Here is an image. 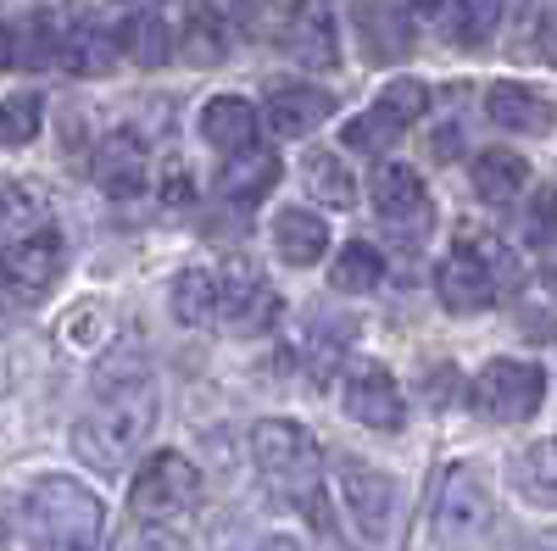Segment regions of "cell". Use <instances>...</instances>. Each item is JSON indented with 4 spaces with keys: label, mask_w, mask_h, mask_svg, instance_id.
Wrapping results in <instances>:
<instances>
[{
    "label": "cell",
    "mask_w": 557,
    "mask_h": 551,
    "mask_svg": "<svg viewBox=\"0 0 557 551\" xmlns=\"http://www.w3.org/2000/svg\"><path fill=\"white\" fill-rule=\"evenodd\" d=\"M151 424H157V390L146 379H123V385L101 390V401L73 424V451L89 468L123 474V463L146 446Z\"/></svg>",
    "instance_id": "1"
},
{
    "label": "cell",
    "mask_w": 557,
    "mask_h": 551,
    "mask_svg": "<svg viewBox=\"0 0 557 551\" xmlns=\"http://www.w3.org/2000/svg\"><path fill=\"white\" fill-rule=\"evenodd\" d=\"M101 524H107L101 496L67 474H45L23 496V529L34 551H96Z\"/></svg>",
    "instance_id": "2"
},
{
    "label": "cell",
    "mask_w": 557,
    "mask_h": 551,
    "mask_svg": "<svg viewBox=\"0 0 557 551\" xmlns=\"http://www.w3.org/2000/svg\"><path fill=\"white\" fill-rule=\"evenodd\" d=\"M519 285V256L507 251L496 235H462L451 256L435 267V296L446 312H485L496 296Z\"/></svg>",
    "instance_id": "3"
},
{
    "label": "cell",
    "mask_w": 557,
    "mask_h": 551,
    "mask_svg": "<svg viewBox=\"0 0 557 551\" xmlns=\"http://www.w3.org/2000/svg\"><path fill=\"white\" fill-rule=\"evenodd\" d=\"M251 463L262 474V485L273 496H285L290 508H312L318 513V479H323V451L312 440V429L290 424V418H262L251 429ZM323 524V513H318Z\"/></svg>",
    "instance_id": "4"
},
{
    "label": "cell",
    "mask_w": 557,
    "mask_h": 551,
    "mask_svg": "<svg viewBox=\"0 0 557 551\" xmlns=\"http://www.w3.org/2000/svg\"><path fill=\"white\" fill-rule=\"evenodd\" d=\"M491 524H496V501H491V485L474 463H451L435 485V501H430V535L441 551H480L491 540Z\"/></svg>",
    "instance_id": "5"
},
{
    "label": "cell",
    "mask_w": 557,
    "mask_h": 551,
    "mask_svg": "<svg viewBox=\"0 0 557 551\" xmlns=\"http://www.w3.org/2000/svg\"><path fill=\"white\" fill-rule=\"evenodd\" d=\"M196 501H201V474H196L190 456H178V451L146 456V468L128 485V508L146 524H173L184 513H196Z\"/></svg>",
    "instance_id": "6"
},
{
    "label": "cell",
    "mask_w": 557,
    "mask_h": 551,
    "mask_svg": "<svg viewBox=\"0 0 557 551\" xmlns=\"http://www.w3.org/2000/svg\"><path fill=\"white\" fill-rule=\"evenodd\" d=\"M474 412H485L491 424H530L541 401H546V374L541 362H519V356H496L480 367V379L469 385Z\"/></svg>",
    "instance_id": "7"
},
{
    "label": "cell",
    "mask_w": 557,
    "mask_h": 551,
    "mask_svg": "<svg viewBox=\"0 0 557 551\" xmlns=\"http://www.w3.org/2000/svg\"><path fill=\"white\" fill-rule=\"evenodd\" d=\"M424 112H430V84H424V78H391V84L380 89L374 112H362V117L346 123V146H351V151H385L396 134L412 128Z\"/></svg>",
    "instance_id": "8"
},
{
    "label": "cell",
    "mask_w": 557,
    "mask_h": 551,
    "mask_svg": "<svg viewBox=\"0 0 557 551\" xmlns=\"http://www.w3.org/2000/svg\"><path fill=\"white\" fill-rule=\"evenodd\" d=\"M62 262H67V246H62L57 228H34V235H23L7 256H0V279L12 285L17 301H39L62 279Z\"/></svg>",
    "instance_id": "9"
},
{
    "label": "cell",
    "mask_w": 557,
    "mask_h": 551,
    "mask_svg": "<svg viewBox=\"0 0 557 551\" xmlns=\"http://www.w3.org/2000/svg\"><path fill=\"white\" fill-rule=\"evenodd\" d=\"M341 501H346V513L357 518V529L368 540H385L391 535V518H396V479L380 474V468H368L357 463V456H341Z\"/></svg>",
    "instance_id": "10"
},
{
    "label": "cell",
    "mask_w": 557,
    "mask_h": 551,
    "mask_svg": "<svg viewBox=\"0 0 557 551\" xmlns=\"http://www.w3.org/2000/svg\"><path fill=\"white\" fill-rule=\"evenodd\" d=\"M285 51L312 73H330L341 62V17L330 0H296V12L285 23Z\"/></svg>",
    "instance_id": "11"
},
{
    "label": "cell",
    "mask_w": 557,
    "mask_h": 551,
    "mask_svg": "<svg viewBox=\"0 0 557 551\" xmlns=\"http://www.w3.org/2000/svg\"><path fill=\"white\" fill-rule=\"evenodd\" d=\"M341 401H346V412H351V418H357L362 429H380V435H396V429L407 424V401H401L396 379L385 374L380 362H362L357 374L346 379Z\"/></svg>",
    "instance_id": "12"
},
{
    "label": "cell",
    "mask_w": 557,
    "mask_h": 551,
    "mask_svg": "<svg viewBox=\"0 0 557 551\" xmlns=\"http://www.w3.org/2000/svg\"><path fill=\"white\" fill-rule=\"evenodd\" d=\"M218 312H223L235 329H262V324H273L278 296L268 290V279H262L251 262L235 256V262L218 267Z\"/></svg>",
    "instance_id": "13"
},
{
    "label": "cell",
    "mask_w": 557,
    "mask_h": 551,
    "mask_svg": "<svg viewBox=\"0 0 557 551\" xmlns=\"http://www.w3.org/2000/svg\"><path fill=\"white\" fill-rule=\"evenodd\" d=\"M351 28L362 39L368 62H401L412 51V23H407L401 7H391V0H357V7H351Z\"/></svg>",
    "instance_id": "14"
},
{
    "label": "cell",
    "mask_w": 557,
    "mask_h": 551,
    "mask_svg": "<svg viewBox=\"0 0 557 551\" xmlns=\"http://www.w3.org/2000/svg\"><path fill=\"white\" fill-rule=\"evenodd\" d=\"M273 184H278V156L268 146H246L218 167V196L235 206H257Z\"/></svg>",
    "instance_id": "15"
},
{
    "label": "cell",
    "mask_w": 557,
    "mask_h": 551,
    "mask_svg": "<svg viewBox=\"0 0 557 551\" xmlns=\"http://www.w3.org/2000/svg\"><path fill=\"white\" fill-rule=\"evenodd\" d=\"M335 112V101L323 96V89H312V84H278L273 96H268V128L273 134H285V140H301V134H312L323 117Z\"/></svg>",
    "instance_id": "16"
},
{
    "label": "cell",
    "mask_w": 557,
    "mask_h": 551,
    "mask_svg": "<svg viewBox=\"0 0 557 551\" xmlns=\"http://www.w3.org/2000/svg\"><path fill=\"white\" fill-rule=\"evenodd\" d=\"M96 184L117 201L139 196V184H146V146H139V134H107L96 151Z\"/></svg>",
    "instance_id": "17"
},
{
    "label": "cell",
    "mask_w": 557,
    "mask_h": 551,
    "mask_svg": "<svg viewBox=\"0 0 557 551\" xmlns=\"http://www.w3.org/2000/svg\"><path fill=\"white\" fill-rule=\"evenodd\" d=\"M273 246H278V262L285 267H312V262H323V251H330V223H323L318 212L285 206L273 217Z\"/></svg>",
    "instance_id": "18"
},
{
    "label": "cell",
    "mask_w": 557,
    "mask_h": 551,
    "mask_svg": "<svg viewBox=\"0 0 557 551\" xmlns=\"http://www.w3.org/2000/svg\"><path fill=\"white\" fill-rule=\"evenodd\" d=\"M485 112L507 134H546L552 128V101L541 96V89H530V84H491Z\"/></svg>",
    "instance_id": "19"
},
{
    "label": "cell",
    "mask_w": 557,
    "mask_h": 551,
    "mask_svg": "<svg viewBox=\"0 0 557 551\" xmlns=\"http://www.w3.org/2000/svg\"><path fill=\"white\" fill-rule=\"evenodd\" d=\"M117 57H123L117 34L101 28L96 17H84V23H73V28L62 34V67L78 73V78H101V73H112Z\"/></svg>",
    "instance_id": "20"
},
{
    "label": "cell",
    "mask_w": 557,
    "mask_h": 551,
    "mask_svg": "<svg viewBox=\"0 0 557 551\" xmlns=\"http://www.w3.org/2000/svg\"><path fill=\"white\" fill-rule=\"evenodd\" d=\"M374 206L391 223H424L430 217V190H424V178H418L407 162H385L374 173Z\"/></svg>",
    "instance_id": "21"
},
{
    "label": "cell",
    "mask_w": 557,
    "mask_h": 551,
    "mask_svg": "<svg viewBox=\"0 0 557 551\" xmlns=\"http://www.w3.org/2000/svg\"><path fill=\"white\" fill-rule=\"evenodd\" d=\"M201 140L218 146V151H228V156L257 146V107L246 96H212L201 107Z\"/></svg>",
    "instance_id": "22"
},
{
    "label": "cell",
    "mask_w": 557,
    "mask_h": 551,
    "mask_svg": "<svg viewBox=\"0 0 557 551\" xmlns=\"http://www.w3.org/2000/svg\"><path fill=\"white\" fill-rule=\"evenodd\" d=\"M530 184V162L519 151H480L474 156V196L491 201V206H507L519 201Z\"/></svg>",
    "instance_id": "23"
},
{
    "label": "cell",
    "mask_w": 557,
    "mask_h": 551,
    "mask_svg": "<svg viewBox=\"0 0 557 551\" xmlns=\"http://www.w3.org/2000/svg\"><path fill=\"white\" fill-rule=\"evenodd\" d=\"M301 184L323 206H351L357 201V178H351L346 156H335V151H307L301 156Z\"/></svg>",
    "instance_id": "24"
},
{
    "label": "cell",
    "mask_w": 557,
    "mask_h": 551,
    "mask_svg": "<svg viewBox=\"0 0 557 551\" xmlns=\"http://www.w3.org/2000/svg\"><path fill=\"white\" fill-rule=\"evenodd\" d=\"M507 474H513V485L524 490V501H535V508H557V435L535 440L530 451H519Z\"/></svg>",
    "instance_id": "25"
},
{
    "label": "cell",
    "mask_w": 557,
    "mask_h": 551,
    "mask_svg": "<svg viewBox=\"0 0 557 551\" xmlns=\"http://www.w3.org/2000/svg\"><path fill=\"white\" fill-rule=\"evenodd\" d=\"M168 301H173V317L184 329L212 324V312H218V273L212 267H184L173 279V290H168Z\"/></svg>",
    "instance_id": "26"
},
{
    "label": "cell",
    "mask_w": 557,
    "mask_h": 551,
    "mask_svg": "<svg viewBox=\"0 0 557 551\" xmlns=\"http://www.w3.org/2000/svg\"><path fill=\"white\" fill-rule=\"evenodd\" d=\"M117 45L139 62V67H162L173 57V28L162 12H134L123 28H117Z\"/></svg>",
    "instance_id": "27"
},
{
    "label": "cell",
    "mask_w": 557,
    "mask_h": 551,
    "mask_svg": "<svg viewBox=\"0 0 557 551\" xmlns=\"http://www.w3.org/2000/svg\"><path fill=\"white\" fill-rule=\"evenodd\" d=\"M380 273H385V256L368 246V240H351V246L335 256V267H330V285L346 290V296H368V290L380 285Z\"/></svg>",
    "instance_id": "28"
},
{
    "label": "cell",
    "mask_w": 557,
    "mask_h": 551,
    "mask_svg": "<svg viewBox=\"0 0 557 551\" xmlns=\"http://www.w3.org/2000/svg\"><path fill=\"white\" fill-rule=\"evenodd\" d=\"M178 51L190 57L196 67H207V62H223V57H228V23H223L218 12L196 7V12H190V23H184Z\"/></svg>",
    "instance_id": "29"
},
{
    "label": "cell",
    "mask_w": 557,
    "mask_h": 551,
    "mask_svg": "<svg viewBox=\"0 0 557 551\" xmlns=\"http://www.w3.org/2000/svg\"><path fill=\"white\" fill-rule=\"evenodd\" d=\"M12 45H17V62L23 67H45V62H62V28L51 12L28 17L23 28H12Z\"/></svg>",
    "instance_id": "30"
},
{
    "label": "cell",
    "mask_w": 557,
    "mask_h": 551,
    "mask_svg": "<svg viewBox=\"0 0 557 551\" xmlns=\"http://www.w3.org/2000/svg\"><path fill=\"white\" fill-rule=\"evenodd\" d=\"M507 0H451V39L457 45H485L502 28Z\"/></svg>",
    "instance_id": "31"
},
{
    "label": "cell",
    "mask_w": 557,
    "mask_h": 551,
    "mask_svg": "<svg viewBox=\"0 0 557 551\" xmlns=\"http://www.w3.org/2000/svg\"><path fill=\"white\" fill-rule=\"evenodd\" d=\"M45 123V96L34 89H17V96L0 101V146H28Z\"/></svg>",
    "instance_id": "32"
},
{
    "label": "cell",
    "mask_w": 557,
    "mask_h": 551,
    "mask_svg": "<svg viewBox=\"0 0 557 551\" xmlns=\"http://www.w3.org/2000/svg\"><path fill=\"white\" fill-rule=\"evenodd\" d=\"M524 240H530V246L557 240V184H541V190L530 196V212H524Z\"/></svg>",
    "instance_id": "33"
},
{
    "label": "cell",
    "mask_w": 557,
    "mask_h": 551,
    "mask_svg": "<svg viewBox=\"0 0 557 551\" xmlns=\"http://www.w3.org/2000/svg\"><path fill=\"white\" fill-rule=\"evenodd\" d=\"M162 201H168V206H190V201H196V178H190V167H184V162H168V173H162Z\"/></svg>",
    "instance_id": "34"
},
{
    "label": "cell",
    "mask_w": 557,
    "mask_h": 551,
    "mask_svg": "<svg viewBox=\"0 0 557 551\" xmlns=\"http://www.w3.org/2000/svg\"><path fill=\"white\" fill-rule=\"evenodd\" d=\"M96 329H101V306L96 301H84V306L67 312V340L73 346H89V340H96Z\"/></svg>",
    "instance_id": "35"
},
{
    "label": "cell",
    "mask_w": 557,
    "mask_h": 551,
    "mask_svg": "<svg viewBox=\"0 0 557 551\" xmlns=\"http://www.w3.org/2000/svg\"><path fill=\"white\" fill-rule=\"evenodd\" d=\"M535 45H541V57L557 67V0H546V12L535 23Z\"/></svg>",
    "instance_id": "36"
},
{
    "label": "cell",
    "mask_w": 557,
    "mask_h": 551,
    "mask_svg": "<svg viewBox=\"0 0 557 551\" xmlns=\"http://www.w3.org/2000/svg\"><path fill=\"white\" fill-rule=\"evenodd\" d=\"M117 551H178L168 535H151V529H139V535H123V546Z\"/></svg>",
    "instance_id": "37"
},
{
    "label": "cell",
    "mask_w": 557,
    "mask_h": 551,
    "mask_svg": "<svg viewBox=\"0 0 557 551\" xmlns=\"http://www.w3.org/2000/svg\"><path fill=\"white\" fill-rule=\"evenodd\" d=\"M430 151H435L441 162H451V156L462 151V134H457V123H446V128L435 134V140H430Z\"/></svg>",
    "instance_id": "38"
},
{
    "label": "cell",
    "mask_w": 557,
    "mask_h": 551,
    "mask_svg": "<svg viewBox=\"0 0 557 551\" xmlns=\"http://www.w3.org/2000/svg\"><path fill=\"white\" fill-rule=\"evenodd\" d=\"M257 551H301V540H296V535H268Z\"/></svg>",
    "instance_id": "39"
},
{
    "label": "cell",
    "mask_w": 557,
    "mask_h": 551,
    "mask_svg": "<svg viewBox=\"0 0 557 551\" xmlns=\"http://www.w3.org/2000/svg\"><path fill=\"white\" fill-rule=\"evenodd\" d=\"M17 62V45H12V28L0 23V67H12Z\"/></svg>",
    "instance_id": "40"
},
{
    "label": "cell",
    "mask_w": 557,
    "mask_h": 551,
    "mask_svg": "<svg viewBox=\"0 0 557 551\" xmlns=\"http://www.w3.org/2000/svg\"><path fill=\"white\" fill-rule=\"evenodd\" d=\"M407 7H412V12H441L446 0H407Z\"/></svg>",
    "instance_id": "41"
},
{
    "label": "cell",
    "mask_w": 557,
    "mask_h": 551,
    "mask_svg": "<svg viewBox=\"0 0 557 551\" xmlns=\"http://www.w3.org/2000/svg\"><path fill=\"white\" fill-rule=\"evenodd\" d=\"M0 551H12V524H7V513H0Z\"/></svg>",
    "instance_id": "42"
},
{
    "label": "cell",
    "mask_w": 557,
    "mask_h": 551,
    "mask_svg": "<svg viewBox=\"0 0 557 551\" xmlns=\"http://www.w3.org/2000/svg\"><path fill=\"white\" fill-rule=\"evenodd\" d=\"M240 7H278V0H240Z\"/></svg>",
    "instance_id": "43"
},
{
    "label": "cell",
    "mask_w": 557,
    "mask_h": 551,
    "mask_svg": "<svg viewBox=\"0 0 557 551\" xmlns=\"http://www.w3.org/2000/svg\"><path fill=\"white\" fill-rule=\"evenodd\" d=\"M0 217H7V184H0Z\"/></svg>",
    "instance_id": "44"
},
{
    "label": "cell",
    "mask_w": 557,
    "mask_h": 551,
    "mask_svg": "<svg viewBox=\"0 0 557 551\" xmlns=\"http://www.w3.org/2000/svg\"><path fill=\"white\" fill-rule=\"evenodd\" d=\"M134 7H146V0H134Z\"/></svg>",
    "instance_id": "45"
}]
</instances>
